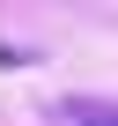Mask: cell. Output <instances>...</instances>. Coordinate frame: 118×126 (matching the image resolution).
Returning a JSON list of instances; mask_svg holds the SVG:
<instances>
[{
    "label": "cell",
    "instance_id": "1",
    "mask_svg": "<svg viewBox=\"0 0 118 126\" xmlns=\"http://www.w3.org/2000/svg\"><path fill=\"white\" fill-rule=\"evenodd\" d=\"M59 126H118V104H59Z\"/></svg>",
    "mask_w": 118,
    "mask_h": 126
}]
</instances>
